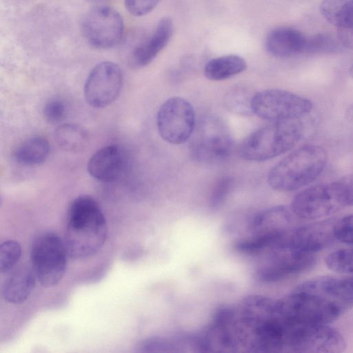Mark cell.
<instances>
[{
    "label": "cell",
    "instance_id": "cell-1",
    "mask_svg": "<svg viewBox=\"0 0 353 353\" xmlns=\"http://www.w3.org/2000/svg\"><path fill=\"white\" fill-rule=\"evenodd\" d=\"M108 232L106 219L94 199L81 195L73 200L64 239L68 256L79 259L95 254L104 245Z\"/></svg>",
    "mask_w": 353,
    "mask_h": 353
},
{
    "label": "cell",
    "instance_id": "cell-2",
    "mask_svg": "<svg viewBox=\"0 0 353 353\" xmlns=\"http://www.w3.org/2000/svg\"><path fill=\"white\" fill-rule=\"evenodd\" d=\"M327 161V154L323 148L304 145L290 153L271 169L268 176V184L279 192L298 190L318 178Z\"/></svg>",
    "mask_w": 353,
    "mask_h": 353
},
{
    "label": "cell",
    "instance_id": "cell-3",
    "mask_svg": "<svg viewBox=\"0 0 353 353\" xmlns=\"http://www.w3.org/2000/svg\"><path fill=\"white\" fill-rule=\"evenodd\" d=\"M303 134L300 119L270 121L248 136L242 142L239 152L246 161L271 159L291 150Z\"/></svg>",
    "mask_w": 353,
    "mask_h": 353
},
{
    "label": "cell",
    "instance_id": "cell-4",
    "mask_svg": "<svg viewBox=\"0 0 353 353\" xmlns=\"http://www.w3.org/2000/svg\"><path fill=\"white\" fill-rule=\"evenodd\" d=\"M290 235L258 256L259 261L255 269L258 281L276 282L313 267L316 261L314 254L295 248L290 243Z\"/></svg>",
    "mask_w": 353,
    "mask_h": 353
},
{
    "label": "cell",
    "instance_id": "cell-5",
    "mask_svg": "<svg viewBox=\"0 0 353 353\" xmlns=\"http://www.w3.org/2000/svg\"><path fill=\"white\" fill-rule=\"evenodd\" d=\"M343 335L327 324L301 323L283 320V352H341Z\"/></svg>",
    "mask_w": 353,
    "mask_h": 353
},
{
    "label": "cell",
    "instance_id": "cell-6",
    "mask_svg": "<svg viewBox=\"0 0 353 353\" xmlns=\"http://www.w3.org/2000/svg\"><path fill=\"white\" fill-rule=\"evenodd\" d=\"M190 139L191 157L203 163L223 161L230 156L233 148V139L228 125L215 115L201 119Z\"/></svg>",
    "mask_w": 353,
    "mask_h": 353
},
{
    "label": "cell",
    "instance_id": "cell-7",
    "mask_svg": "<svg viewBox=\"0 0 353 353\" xmlns=\"http://www.w3.org/2000/svg\"><path fill=\"white\" fill-rule=\"evenodd\" d=\"M68 256L65 242L57 233L43 232L34 238L30 248L32 268L43 287L50 288L60 282Z\"/></svg>",
    "mask_w": 353,
    "mask_h": 353
},
{
    "label": "cell",
    "instance_id": "cell-8",
    "mask_svg": "<svg viewBox=\"0 0 353 353\" xmlns=\"http://www.w3.org/2000/svg\"><path fill=\"white\" fill-rule=\"evenodd\" d=\"M252 106L253 114L269 121L300 119L313 108L310 99L281 89L255 92Z\"/></svg>",
    "mask_w": 353,
    "mask_h": 353
},
{
    "label": "cell",
    "instance_id": "cell-9",
    "mask_svg": "<svg viewBox=\"0 0 353 353\" xmlns=\"http://www.w3.org/2000/svg\"><path fill=\"white\" fill-rule=\"evenodd\" d=\"M278 307L281 316L294 323L328 324L341 314L321 299L296 288L278 300Z\"/></svg>",
    "mask_w": 353,
    "mask_h": 353
},
{
    "label": "cell",
    "instance_id": "cell-10",
    "mask_svg": "<svg viewBox=\"0 0 353 353\" xmlns=\"http://www.w3.org/2000/svg\"><path fill=\"white\" fill-rule=\"evenodd\" d=\"M196 124L193 106L182 97L170 98L157 112L159 134L163 140L172 144H182L189 140Z\"/></svg>",
    "mask_w": 353,
    "mask_h": 353
},
{
    "label": "cell",
    "instance_id": "cell-11",
    "mask_svg": "<svg viewBox=\"0 0 353 353\" xmlns=\"http://www.w3.org/2000/svg\"><path fill=\"white\" fill-rule=\"evenodd\" d=\"M81 29L85 40L93 47L108 49L117 45L124 30L121 14L108 6L92 8L83 17Z\"/></svg>",
    "mask_w": 353,
    "mask_h": 353
},
{
    "label": "cell",
    "instance_id": "cell-12",
    "mask_svg": "<svg viewBox=\"0 0 353 353\" xmlns=\"http://www.w3.org/2000/svg\"><path fill=\"white\" fill-rule=\"evenodd\" d=\"M336 182L317 184L299 192L292 199L290 208L301 219H319L343 207Z\"/></svg>",
    "mask_w": 353,
    "mask_h": 353
},
{
    "label": "cell",
    "instance_id": "cell-13",
    "mask_svg": "<svg viewBox=\"0 0 353 353\" xmlns=\"http://www.w3.org/2000/svg\"><path fill=\"white\" fill-rule=\"evenodd\" d=\"M122 85V71L117 64L111 61L99 63L92 69L85 81V101L94 108L106 107L117 98Z\"/></svg>",
    "mask_w": 353,
    "mask_h": 353
},
{
    "label": "cell",
    "instance_id": "cell-14",
    "mask_svg": "<svg viewBox=\"0 0 353 353\" xmlns=\"http://www.w3.org/2000/svg\"><path fill=\"white\" fill-rule=\"evenodd\" d=\"M296 288L321 299L341 314L353 307V277L320 276Z\"/></svg>",
    "mask_w": 353,
    "mask_h": 353
},
{
    "label": "cell",
    "instance_id": "cell-15",
    "mask_svg": "<svg viewBox=\"0 0 353 353\" xmlns=\"http://www.w3.org/2000/svg\"><path fill=\"white\" fill-rule=\"evenodd\" d=\"M336 219H326L296 227L290 241L296 249L315 253L330 246L335 240L334 225Z\"/></svg>",
    "mask_w": 353,
    "mask_h": 353
},
{
    "label": "cell",
    "instance_id": "cell-16",
    "mask_svg": "<svg viewBox=\"0 0 353 353\" xmlns=\"http://www.w3.org/2000/svg\"><path fill=\"white\" fill-rule=\"evenodd\" d=\"M127 163L126 154L122 147L109 145L97 150L90 159L88 172L95 179L110 183L119 179Z\"/></svg>",
    "mask_w": 353,
    "mask_h": 353
},
{
    "label": "cell",
    "instance_id": "cell-17",
    "mask_svg": "<svg viewBox=\"0 0 353 353\" xmlns=\"http://www.w3.org/2000/svg\"><path fill=\"white\" fill-rule=\"evenodd\" d=\"M173 34V22L169 17L162 18L153 32L133 50L130 64L135 68L146 66L167 46Z\"/></svg>",
    "mask_w": 353,
    "mask_h": 353
},
{
    "label": "cell",
    "instance_id": "cell-18",
    "mask_svg": "<svg viewBox=\"0 0 353 353\" xmlns=\"http://www.w3.org/2000/svg\"><path fill=\"white\" fill-rule=\"evenodd\" d=\"M307 37L291 27H278L267 34L265 46L271 55L290 58L305 53Z\"/></svg>",
    "mask_w": 353,
    "mask_h": 353
},
{
    "label": "cell",
    "instance_id": "cell-19",
    "mask_svg": "<svg viewBox=\"0 0 353 353\" xmlns=\"http://www.w3.org/2000/svg\"><path fill=\"white\" fill-rule=\"evenodd\" d=\"M36 280L32 268H20L6 277L2 283L1 294L9 303H22L31 295Z\"/></svg>",
    "mask_w": 353,
    "mask_h": 353
},
{
    "label": "cell",
    "instance_id": "cell-20",
    "mask_svg": "<svg viewBox=\"0 0 353 353\" xmlns=\"http://www.w3.org/2000/svg\"><path fill=\"white\" fill-rule=\"evenodd\" d=\"M247 68L245 60L236 54H228L210 60L204 67V75L212 81H222L239 74Z\"/></svg>",
    "mask_w": 353,
    "mask_h": 353
},
{
    "label": "cell",
    "instance_id": "cell-21",
    "mask_svg": "<svg viewBox=\"0 0 353 353\" xmlns=\"http://www.w3.org/2000/svg\"><path fill=\"white\" fill-rule=\"evenodd\" d=\"M321 13L331 24L342 30H353V0H323Z\"/></svg>",
    "mask_w": 353,
    "mask_h": 353
},
{
    "label": "cell",
    "instance_id": "cell-22",
    "mask_svg": "<svg viewBox=\"0 0 353 353\" xmlns=\"http://www.w3.org/2000/svg\"><path fill=\"white\" fill-rule=\"evenodd\" d=\"M49 151L48 140L41 137H35L22 142L14 150V158L17 163L23 165H37L46 160Z\"/></svg>",
    "mask_w": 353,
    "mask_h": 353
},
{
    "label": "cell",
    "instance_id": "cell-23",
    "mask_svg": "<svg viewBox=\"0 0 353 353\" xmlns=\"http://www.w3.org/2000/svg\"><path fill=\"white\" fill-rule=\"evenodd\" d=\"M254 94L244 85L233 86L224 95V106L234 114L242 116L252 115L253 114L252 103Z\"/></svg>",
    "mask_w": 353,
    "mask_h": 353
},
{
    "label": "cell",
    "instance_id": "cell-24",
    "mask_svg": "<svg viewBox=\"0 0 353 353\" xmlns=\"http://www.w3.org/2000/svg\"><path fill=\"white\" fill-rule=\"evenodd\" d=\"M54 137L59 145L63 150L77 151L84 145L87 134L80 126L65 123L57 128Z\"/></svg>",
    "mask_w": 353,
    "mask_h": 353
},
{
    "label": "cell",
    "instance_id": "cell-25",
    "mask_svg": "<svg viewBox=\"0 0 353 353\" xmlns=\"http://www.w3.org/2000/svg\"><path fill=\"white\" fill-rule=\"evenodd\" d=\"M186 347L183 336L175 339L152 337L143 340L137 345L139 352H176L178 347Z\"/></svg>",
    "mask_w": 353,
    "mask_h": 353
},
{
    "label": "cell",
    "instance_id": "cell-26",
    "mask_svg": "<svg viewBox=\"0 0 353 353\" xmlns=\"http://www.w3.org/2000/svg\"><path fill=\"white\" fill-rule=\"evenodd\" d=\"M345 46L340 35L335 37L328 34H319L307 37L305 53H322L336 51Z\"/></svg>",
    "mask_w": 353,
    "mask_h": 353
},
{
    "label": "cell",
    "instance_id": "cell-27",
    "mask_svg": "<svg viewBox=\"0 0 353 353\" xmlns=\"http://www.w3.org/2000/svg\"><path fill=\"white\" fill-rule=\"evenodd\" d=\"M331 270L341 274H353V248L332 252L325 259Z\"/></svg>",
    "mask_w": 353,
    "mask_h": 353
},
{
    "label": "cell",
    "instance_id": "cell-28",
    "mask_svg": "<svg viewBox=\"0 0 353 353\" xmlns=\"http://www.w3.org/2000/svg\"><path fill=\"white\" fill-rule=\"evenodd\" d=\"M21 255V248L19 243L14 240H7L0 245V272L8 274L12 271L19 261Z\"/></svg>",
    "mask_w": 353,
    "mask_h": 353
},
{
    "label": "cell",
    "instance_id": "cell-29",
    "mask_svg": "<svg viewBox=\"0 0 353 353\" xmlns=\"http://www.w3.org/2000/svg\"><path fill=\"white\" fill-rule=\"evenodd\" d=\"M234 180L230 176H224L217 180L213 186L210 197V207L219 209L225 201L232 190Z\"/></svg>",
    "mask_w": 353,
    "mask_h": 353
},
{
    "label": "cell",
    "instance_id": "cell-30",
    "mask_svg": "<svg viewBox=\"0 0 353 353\" xmlns=\"http://www.w3.org/2000/svg\"><path fill=\"white\" fill-rule=\"evenodd\" d=\"M334 235L336 240L353 245V214L336 221Z\"/></svg>",
    "mask_w": 353,
    "mask_h": 353
},
{
    "label": "cell",
    "instance_id": "cell-31",
    "mask_svg": "<svg viewBox=\"0 0 353 353\" xmlns=\"http://www.w3.org/2000/svg\"><path fill=\"white\" fill-rule=\"evenodd\" d=\"M161 0H124L127 10L136 17L144 16L152 12Z\"/></svg>",
    "mask_w": 353,
    "mask_h": 353
},
{
    "label": "cell",
    "instance_id": "cell-32",
    "mask_svg": "<svg viewBox=\"0 0 353 353\" xmlns=\"http://www.w3.org/2000/svg\"><path fill=\"white\" fill-rule=\"evenodd\" d=\"M65 113V105L59 99H53L49 101L46 104L43 110L44 117L50 123H56L62 121Z\"/></svg>",
    "mask_w": 353,
    "mask_h": 353
},
{
    "label": "cell",
    "instance_id": "cell-33",
    "mask_svg": "<svg viewBox=\"0 0 353 353\" xmlns=\"http://www.w3.org/2000/svg\"><path fill=\"white\" fill-rule=\"evenodd\" d=\"M336 182L343 205H353V174L345 176Z\"/></svg>",
    "mask_w": 353,
    "mask_h": 353
},
{
    "label": "cell",
    "instance_id": "cell-34",
    "mask_svg": "<svg viewBox=\"0 0 353 353\" xmlns=\"http://www.w3.org/2000/svg\"><path fill=\"white\" fill-rule=\"evenodd\" d=\"M346 114L348 120L353 123V105L347 109Z\"/></svg>",
    "mask_w": 353,
    "mask_h": 353
},
{
    "label": "cell",
    "instance_id": "cell-35",
    "mask_svg": "<svg viewBox=\"0 0 353 353\" xmlns=\"http://www.w3.org/2000/svg\"><path fill=\"white\" fill-rule=\"evenodd\" d=\"M349 73L351 75V77L353 78V64L350 68Z\"/></svg>",
    "mask_w": 353,
    "mask_h": 353
}]
</instances>
